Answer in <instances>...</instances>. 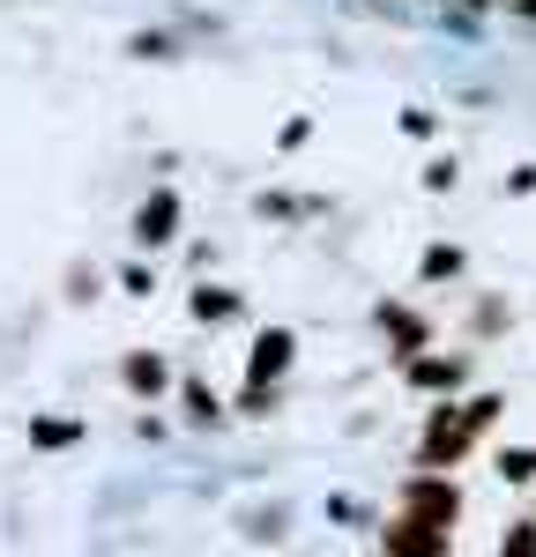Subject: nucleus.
Returning a JSON list of instances; mask_svg holds the SVG:
<instances>
[{
    "instance_id": "obj_8",
    "label": "nucleus",
    "mask_w": 536,
    "mask_h": 557,
    "mask_svg": "<svg viewBox=\"0 0 536 557\" xmlns=\"http://www.w3.org/2000/svg\"><path fill=\"white\" fill-rule=\"evenodd\" d=\"M127 380L142 386V394H157V386H165V364H157V357H134V364H127Z\"/></svg>"
},
{
    "instance_id": "obj_6",
    "label": "nucleus",
    "mask_w": 536,
    "mask_h": 557,
    "mask_svg": "<svg viewBox=\"0 0 536 557\" xmlns=\"http://www.w3.org/2000/svg\"><path fill=\"white\" fill-rule=\"evenodd\" d=\"M410 380H417V386H454V380H462V364H454V357H417Z\"/></svg>"
},
{
    "instance_id": "obj_11",
    "label": "nucleus",
    "mask_w": 536,
    "mask_h": 557,
    "mask_svg": "<svg viewBox=\"0 0 536 557\" xmlns=\"http://www.w3.org/2000/svg\"><path fill=\"white\" fill-rule=\"evenodd\" d=\"M507 550H514V557H529V550H536V520H522V528L507 535Z\"/></svg>"
},
{
    "instance_id": "obj_10",
    "label": "nucleus",
    "mask_w": 536,
    "mask_h": 557,
    "mask_svg": "<svg viewBox=\"0 0 536 557\" xmlns=\"http://www.w3.org/2000/svg\"><path fill=\"white\" fill-rule=\"evenodd\" d=\"M194 312H202V320H223V312H231V298H223V290H202V298H194Z\"/></svg>"
},
{
    "instance_id": "obj_3",
    "label": "nucleus",
    "mask_w": 536,
    "mask_h": 557,
    "mask_svg": "<svg viewBox=\"0 0 536 557\" xmlns=\"http://www.w3.org/2000/svg\"><path fill=\"white\" fill-rule=\"evenodd\" d=\"M380 543H388V550H402V557H417V550L440 557V550H447V528H440V520H425V513H402L395 528L380 535Z\"/></svg>"
},
{
    "instance_id": "obj_7",
    "label": "nucleus",
    "mask_w": 536,
    "mask_h": 557,
    "mask_svg": "<svg viewBox=\"0 0 536 557\" xmlns=\"http://www.w3.org/2000/svg\"><path fill=\"white\" fill-rule=\"evenodd\" d=\"M380 320H388V335H395V343H402V357H410V349H425V327H417L410 312H395V305H388Z\"/></svg>"
},
{
    "instance_id": "obj_9",
    "label": "nucleus",
    "mask_w": 536,
    "mask_h": 557,
    "mask_svg": "<svg viewBox=\"0 0 536 557\" xmlns=\"http://www.w3.org/2000/svg\"><path fill=\"white\" fill-rule=\"evenodd\" d=\"M499 469H507V483H536V454H507Z\"/></svg>"
},
{
    "instance_id": "obj_4",
    "label": "nucleus",
    "mask_w": 536,
    "mask_h": 557,
    "mask_svg": "<svg viewBox=\"0 0 536 557\" xmlns=\"http://www.w3.org/2000/svg\"><path fill=\"white\" fill-rule=\"evenodd\" d=\"M283 364H291V335H283V327H268L261 343H254V394H261V386L276 380Z\"/></svg>"
},
{
    "instance_id": "obj_5",
    "label": "nucleus",
    "mask_w": 536,
    "mask_h": 557,
    "mask_svg": "<svg viewBox=\"0 0 536 557\" xmlns=\"http://www.w3.org/2000/svg\"><path fill=\"white\" fill-rule=\"evenodd\" d=\"M172 223H179V201H172V194H157V201L142 209V223H134V238H142V246H165Z\"/></svg>"
},
{
    "instance_id": "obj_2",
    "label": "nucleus",
    "mask_w": 536,
    "mask_h": 557,
    "mask_svg": "<svg viewBox=\"0 0 536 557\" xmlns=\"http://www.w3.org/2000/svg\"><path fill=\"white\" fill-rule=\"evenodd\" d=\"M402 506H410V513H425V520H440V528H447L454 513H462V498H454V483H447V475H433V469H425V475H410V491H402Z\"/></svg>"
},
{
    "instance_id": "obj_1",
    "label": "nucleus",
    "mask_w": 536,
    "mask_h": 557,
    "mask_svg": "<svg viewBox=\"0 0 536 557\" xmlns=\"http://www.w3.org/2000/svg\"><path fill=\"white\" fill-rule=\"evenodd\" d=\"M491 424H499V401H491V394H485V401H462V409H440V424L425 431V469L462 461V454H470Z\"/></svg>"
}]
</instances>
